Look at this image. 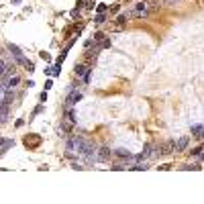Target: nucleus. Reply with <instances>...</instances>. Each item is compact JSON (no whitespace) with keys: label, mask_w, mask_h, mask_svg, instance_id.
I'll return each instance as SVG.
<instances>
[{"label":"nucleus","mask_w":204,"mask_h":204,"mask_svg":"<svg viewBox=\"0 0 204 204\" xmlns=\"http://www.w3.org/2000/svg\"><path fill=\"white\" fill-rule=\"evenodd\" d=\"M66 123H71V125L76 123V116H74V110H68V112H66Z\"/></svg>","instance_id":"obj_13"},{"label":"nucleus","mask_w":204,"mask_h":204,"mask_svg":"<svg viewBox=\"0 0 204 204\" xmlns=\"http://www.w3.org/2000/svg\"><path fill=\"white\" fill-rule=\"evenodd\" d=\"M0 147H2V149L14 147V141H12V139H0Z\"/></svg>","instance_id":"obj_8"},{"label":"nucleus","mask_w":204,"mask_h":204,"mask_svg":"<svg viewBox=\"0 0 204 204\" xmlns=\"http://www.w3.org/2000/svg\"><path fill=\"white\" fill-rule=\"evenodd\" d=\"M104 21H106V16H104V14H98V16H96V23H104Z\"/></svg>","instance_id":"obj_20"},{"label":"nucleus","mask_w":204,"mask_h":204,"mask_svg":"<svg viewBox=\"0 0 204 204\" xmlns=\"http://www.w3.org/2000/svg\"><path fill=\"white\" fill-rule=\"evenodd\" d=\"M94 39H96V41H102V39H104V33H96V35H94Z\"/></svg>","instance_id":"obj_21"},{"label":"nucleus","mask_w":204,"mask_h":204,"mask_svg":"<svg viewBox=\"0 0 204 204\" xmlns=\"http://www.w3.org/2000/svg\"><path fill=\"white\" fill-rule=\"evenodd\" d=\"M82 100V94H80V92H69V96H68V100H66V104H68L69 108H71V106H74V104H78V102Z\"/></svg>","instance_id":"obj_3"},{"label":"nucleus","mask_w":204,"mask_h":204,"mask_svg":"<svg viewBox=\"0 0 204 204\" xmlns=\"http://www.w3.org/2000/svg\"><path fill=\"white\" fill-rule=\"evenodd\" d=\"M188 143H190V139H188V137H182L180 141L176 143V149H178V151H184V149L188 147Z\"/></svg>","instance_id":"obj_6"},{"label":"nucleus","mask_w":204,"mask_h":204,"mask_svg":"<svg viewBox=\"0 0 204 204\" xmlns=\"http://www.w3.org/2000/svg\"><path fill=\"white\" fill-rule=\"evenodd\" d=\"M6 114H8V106L6 104H0V123L6 121Z\"/></svg>","instance_id":"obj_9"},{"label":"nucleus","mask_w":204,"mask_h":204,"mask_svg":"<svg viewBox=\"0 0 204 204\" xmlns=\"http://www.w3.org/2000/svg\"><path fill=\"white\" fill-rule=\"evenodd\" d=\"M114 155H118V157H123V159H133V155H131V151L129 149H114Z\"/></svg>","instance_id":"obj_5"},{"label":"nucleus","mask_w":204,"mask_h":204,"mask_svg":"<svg viewBox=\"0 0 204 204\" xmlns=\"http://www.w3.org/2000/svg\"><path fill=\"white\" fill-rule=\"evenodd\" d=\"M125 21H127V14H121V16L116 19V23H118V25H123V23H125Z\"/></svg>","instance_id":"obj_18"},{"label":"nucleus","mask_w":204,"mask_h":204,"mask_svg":"<svg viewBox=\"0 0 204 204\" xmlns=\"http://www.w3.org/2000/svg\"><path fill=\"white\" fill-rule=\"evenodd\" d=\"M4 68H6V63L0 59V78H2V74H4Z\"/></svg>","instance_id":"obj_19"},{"label":"nucleus","mask_w":204,"mask_h":204,"mask_svg":"<svg viewBox=\"0 0 204 204\" xmlns=\"http://www.w3.org/2000/svg\"><path fill=\"white\" fill-rule=\"evenodd\" d=\"M100 43H102V47H104V49H108V47L112 45V41H110V39H102Z\"/></svg>","instance_id":"obj_17"},{"label":"nucleus","mask_w":204,"mask_h":204,"mask_svg":"<svg viewBox=\"0 0 204 204\" xmlns=\"http://www.w3.org/2000/svg\"><path fill=\"white\" fill-rule=\"evenodd\" d=\"M8 49H10V53H12L14 57H21V55H23V53H21V49H19L16 45H12V43L8 45Z\"/></svg>","instance_id":"obj_12"},{"label":"nucleus","mask_w":204,"mask_h":204,"mask_svg":"<svg viewBox=\"0 0 204 204\" xmlns=\"http://www.w3.org/2000/svg\"><path fill=\"white\" fill-rule=\"evenodd\" d=\"M149 10H151V6H149L147 2H139L135 6V10H133V16H137V19H143V16H147Z\"/></svg>","instance_id":"obj_1"},{"label":"nucleus","mask_w":204,"mask_h":204,"mask_svg":"<svg viewBox=\"0 0 204 204\" xmlns=\"http://www.w3.org/2000/svg\"><path fill=\"white\" fill-rule=\"evenodd\" d=\"M192 135L198 137V139H202V125H194L192 127Z\"/></svg>","instance_id":"obj_10"},{"label":"nucleus","mask_w":204,"mask_h":204,"mask_svg":"<svg viewBox=\"0 0 204 204\" xmlns=\"http://www.w3.org/2000/svg\"><path fill=\"white\" fill-rule=\"evenodd\" d=\"M202 149H204L202 145H198V147H194V149H192V155H196V157H200V153H202Z\"/></svg>","instance_id":"obj_16"},{"label":"nucleus","mask_w":204,"mask_h":204,"mask_svg":"<svg viewBox=\"0 0 204 204\" xmlns=\"http://www.w3.org/2000/svg\"><path fill=\"white\" fill-rule=\"evenodd\" d=\"M12 98H14V94H12V92H6V94L2 96V104H6V106H8V104L12 102Z\"/></svg>","instance_id":"obj_11"},{"label":"nucleus","mask_w":204,"mask_h":204,"mask_svg":"<svg viewBox=\"0 0 204 204\" xmlns=\"http://www.w3.org/2000/svg\"><path fill=\"white\" fill-rule=\"evenodd\" d=\"M0 53H2V49H0Z\"/></svg>","instance_id":"obj_23"},{"label":"nucleus","mask_w":204,"mask_h":204,"mask_svg":"<svg viewBox=\"0 0 204 204\" xmlns=\"http://www.w3.org/2000/svg\"><path fill=\"white\" fill-rule=\"evenodd\" d=\"M88 68H90V66H88ZM88 68H86V66H76V68H74V74H76V76H82Z\"/></svg>","instance_id":"obj_14"},{"label":"nucleus","mask_w":204,"mask_h":204,"mask_svg":"<svg viewBox=\"0 0 204 204\" xmlns=\"http://www.w3.org/2000/svg\"><path fill=\"white\" fill-rule=\"evenodd\" d=\"M151 147H153V145H145V149H143L139 155H135L133 159H135V161H143V159H147L149 155H151Z\"/></svg>","instance_id":"obj_4"},{"label":"nucleus","mask_w":204,"mask_h":204,"mask_svg":"<svg viewBox=\"0 0 204 204\" xmlns=\"http://www.w3.org/2000/svg\"><path fill=\"white\" fill-rule=\"evenodd\" d=\"M82 82H84V84H88V82H90V68L82 74Z\"/></svg>","instance_id":"obj_15"},{"label":"nucleus","mask_w":204,"mask_h":204,"mask_svg":"<svg viewBox=\"0 0 204 204\" xmlns=\"http://www.w3.org/2000/svg\"><path fill=\"white\" fill-rule=\"evenodd\" d=\"M98 149V153H96V161H108L110 159V147H96Z\"/></svg>","instance_id":"obj_2"},{"label":"nucleus","mask_w":204,"mask_h":204,"mask_svg":"<svg viewBox=\"0 0 204 204\" xmlns=\"http://www.w3.org/2000/svg\"><path fill=\"white\" fill-rule=\"evenodd\" d=\"M19 82H21V78H19V76H14V74H12L10 78H8V82H6V90H10V88H14V86H16V84H19Z\"/></svg>","instance_id":"obj_7"},{"label":"nucleus","mask_w":204,"mask_h":204,"mask_svg":"<svg viewBox=\"0 0 204 204\" xmlns=\"http://www.w3.org/2000/svg\"><path fill=\"white\" fill-rule=\"evenodd\" d=\"M12 4H21V2H23V0H10Z\"/></svg>","instance_id":"obj_22"}]
</instances>
